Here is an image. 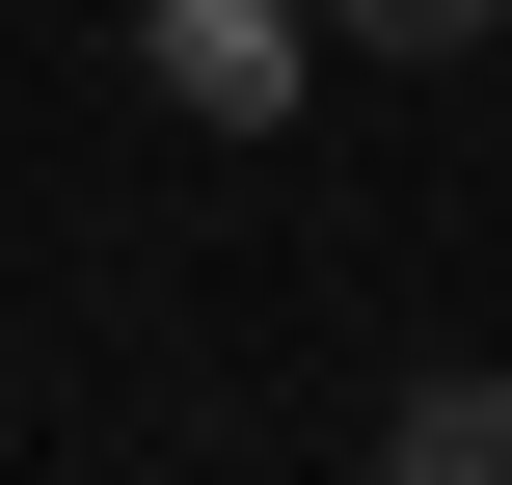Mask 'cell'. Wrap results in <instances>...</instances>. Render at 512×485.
<instances>
[{"label":"cell","instance_id":"obj_1","mask_svg":"<svg viewBox=\"0 0 512 485\" xmlns=\"http://www.w3.org/2000/svg\"><path fill=\"white\" fill-rule=\"evenodd\" d=\"M135 54H162V108H189V135H270L324 27H297V0H135Z\"/></svg>","mask_w":512,"mask_h":485},{"label":"cell","instance_id":"obj_2","mask_svg":"<svg viewBox=\"0 0 512 485\" xmlns=\"http://www.w3.org/2000/svg\"><path fill=\"white\" fill-rule=\"evenodd\" d=\"M378 485H512V378H405L378 405Z\"/></svg>","mask_w":512,"mask_h":485},{"label":"cell","instance_id":"obj_3","mask_svg":"<svg viewBox=\"0 0 512 485\" xmlns=\"http://www.w3.org/2000/svg\"><path fill=\"white\" fill-rule=\"evenodd\" d=\"M297 27H351V54H486L512 0H297Z\"/></svg>","mask_w":512,"mask_h":485}]
</instances>
